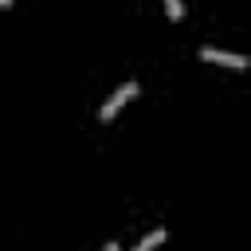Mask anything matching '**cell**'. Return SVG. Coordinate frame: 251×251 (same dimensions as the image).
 Masks as SVG:
<instances>
[{"mask_svg": "<svg viewBox=\"0 0 251 251\" xmlns=\"http://www.w3.org/2000/svg\"><path fill=\"white\" fill-rule=\"evenodd\" d=\"M133 94H137V82H133V78H129V82H122V86L110 94V102L102 106V122H110V118H114V114H118V110H122V106H126Z\"/></svg>", "mask_w": 251, "mask_h": 251, "instance_id": "1", "label": "cell"}, {"mask_svg": "<svg viewBox=\"0 0 251 251\" xmlns=\"http://www.w3.org/2000/svg\"><path fill=\"white\" fill-rule=\"evenodd\" d=\"M200 59L220 63V67H247V59H243V55H231V51H220V47H200Z\"/></svg>", "mask_w": 251, "mask_h": 251, "instance_id": "2", "label": "cell"}, {"mask_svg": "<svg viewBox=\"0 0 251 251\" xmlns=\"http://www.w3.org/2000/svg\"><path fill=\"white\" fill-rule=\"evenodd\" d=\"M161 243H165V227H157V231H149V235H145V239H141V243H137L133 251H153V247H161Z\"/></svg>", "mask_w": 251, "mask_h": 251, "instance_id": "3", "label": "cell"}, {"mask_svg": "<svg viewBox=\"0 0 251 251\" xmlns=\"http://www.w3.org/2000/svg\"><path fill=\"white\" fill-rule=\"evenodd\" d=\"M165 8H169V16H173V20H180V16H184V8H180V0H165Z\"/></svg>", "mask_w": 251, "mask_h": 251, "instance_id": "4", "label": "cell"}, {"mask_svg": "<svg viewBox=\"0 0 251 251\" xmlns=\"http://www.w3.org/2000/svg\"><path fill=\"white\" fill-rule=\"evenodd\" d=\"M106 251H122V247H118V243H106Z\"/></svg>", "mask_w": 251, "mask_h": 251, "instance_id": "5", "label": "cell"}]
</instances>
